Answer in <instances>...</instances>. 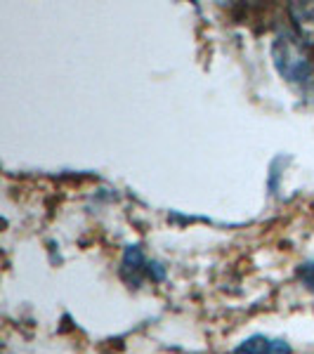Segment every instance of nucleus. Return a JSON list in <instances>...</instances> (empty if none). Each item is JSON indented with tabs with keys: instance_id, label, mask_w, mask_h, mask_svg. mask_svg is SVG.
<instances>
[{
	"instance_id": "nucleus-1",
	"label": "nucleus",
	"mask_w": 314,
	"mask_h": 354,
	"mask_svg": "<svg viewBox=\"0 0 314 354\" xmlns=\"http://www.w3.org/2000/svg\"><path fill=\"white\" fill-rule=\"evenodd\" d=\"M272 59L277 71L286 78L288 83L307 85L312 81V57L307 50V43L302 41L298 33L281 31L272 43Z\"/></svg>"
},
{
	"instance_id": "nucleus-2",
	"label": "nucleus",
	"mask_w": 314,
	"mask_h": 354,
	"mask_svg": "<svg viewBox=\"0 0 314 354\" xmlns=\"http://www.w3.org/2000/svg\"><path fill=\"white\" fill-rule=\"evenodd\" d=\"M234 354H290L286 340L267 338V335H250L234 350Z\"/></svg>"
},
{
	"instance_id": "nucleus-3",
	"label": "nucleus",
	"mask_w": 314,
	"mask_h": 354,
	"mask_svg": "<svg viewBox=\"0 0 314 354\" xmlns=\"http://www.w3.org/2000/svg\"><path fill=\"white\" fill-rule=\"evenodd\" d=\"M288 15L293 19L295 33L307 45L314 43V3H293L288 8Z\"/></svg>"
},
{
	"instance_id": "nucleus-4",
	"label": "nucleus",
	"mask_w": 314,
	"mask_h": 354,
	"mask_svg": "<svg viewBox=\"0 0 314 354\" xmlns=\"http://www.w3.org/2000/svg\"><path fill=\"white\" fill-rule=\"evenodd\" d=\"M123 274L130 283H140L142 274H149V262L145 260L142 250L137 245H128L123 253Z\"/></svg>"
},
{
	"instance_id": "nucleus-5",
	"label": "nucleus",
	"mask_w": 314,
	"mask_h": 354,
	"mask_svg": "<svg viewBox=\"0 0 314 354\" xmlns=\"http://www.w3.org/2000/svg\"><path fill=\"white\" fill-rule=\"evenodd\" d=\"M298 279H300L302 286L314 293V260L305 262V265L298 267Z\"/></svg>"
}]
</instances>
